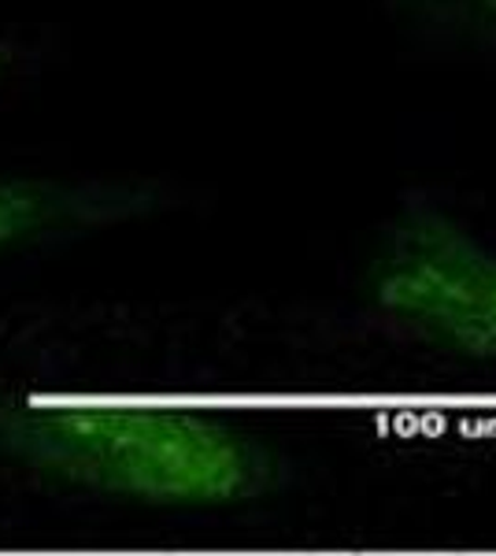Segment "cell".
<instances>
[{"mask_svg": "<svg viewBox=\"0 0 496 556\" xmlns=\"http://www.w3.org/2000/svg\"><path fill=\"white\" fill-rule=\"evenodd\" d=\"M0 456L78 490L164 508H227L278 490L282 456L193 408L0 401Z\"/></svg>", "mask_w": 496, "mask_h": 556, "instance_id": "cell-1", "label": "cell"}, {"mask_svg": "<svg viewBox=\"0 0 496 556\" xmlns=\"http://www.w3.org/2000/svg\"><path fill=\"white\" fill-rule=\"evenodd\" d=\"M364 298L390 327L459 356L496 361V249L456 215L415 204L378 235Z\"/></svg>", "mask_w": 496, "mask_h": 556, "instance_id": "cell-2", "label": "cell"}, {"mask_svg": "<svg viewBox=\"0 0 496 556\" xmlns=\"http://www.w3.org/2000/svg\"><path fill=\"white\" fill-rule=\"evenodd\" d=\"M160 204L164 197L145 182H44L0 175V253L138 219Z\"/></svg>", "mask_w": 496, "mask_h": 556, "instance_id": "cell-3", "label": "cell"}, {"mask_svg": "<svg viewBox=\"0 0 496 556\" xmlns=\"http://www.w3.org/2000/svg\"><path fill=\"white\" fill-rule=\"evenodd\" d=\"M385 8L415 34L496 52V0H385Z\"/></svg>", "mask_w": 496, "mask_h": 556, "instance_id": "cell-4", "label": "cell"}, {"mask_svg": "<svg viewBox=\"0 0 496 556\" xmlns=\"http://www.w3.org/2000/svg\"><path fill=\"white\" fill-rule=\"evenodd\" d=\"M8 60H12V49H8V45H4V41H0V71H4V67H8Z\"/></svg>", "mask_w": 496, "mask_h": 556, "instance_id": "cell-5", "label": "cell"}]
</instances>
